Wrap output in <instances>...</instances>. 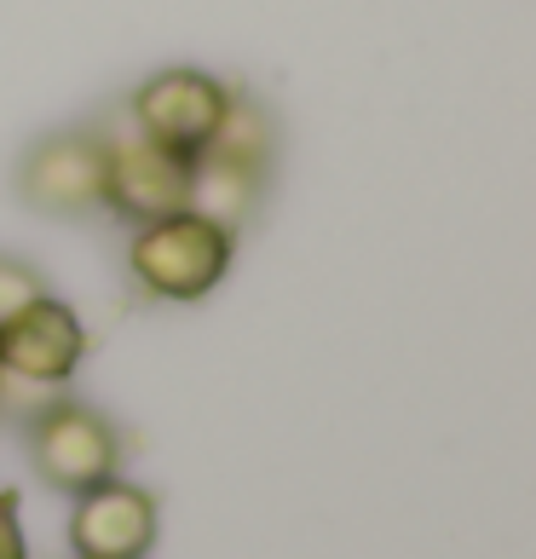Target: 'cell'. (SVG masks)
<instances>
[{"mask_svg": "<svg viewBox=\"0 0 536 559\" xmlns=\"http://www.w3.org/2000/svg\"><path fill=\"white\" fill-rule=\"evenodd\" d=\"M184 179L191 162L162 151V144L128 133H105V209L121 214L128 225L162 219L184 209Z\"/></svg>", "mask_w": 536, "mask_h": 559, "instance_id": "cell-7", "label": "cell"}, {"mask_svg": "<svg viewBox=\"0 0 536 559\" xmlns=\"http://www.w3.org/2000/svg\"><path fill=\"white\" fill-rule=\"evenodd\" d=\"M17 197L52 219L98 214L105 209V133L64 128L35 139L29 156L17 162Z\"/></svg>", "mask_w": 536, "mask_h": 559, "instance_id": "cell-4", "label": "cell"}, {"mask_svg": "<svg viewBox=\"0 0 536 559\" xmlns=\"http://www.w3.org/2000/svg\"><path fill=\"white\" fill-rule=\"evenodd\" d=\"M29 467L58 496H81L121 473V432L81 399H52L29 416Z\"/></svg>", "mask_w": 536, "mask_h": 559, "instance_id": "cell-2", "label": "cell"}, {"mask_svg": "<svg viewBox=\"0 0 536 559\" xmlns=\"http://www.w3.org/2000/svg\"><path fill=\"white\" fill-rule=\"evenodd\" d=\"M0 559H29L24 513H17V490H0Z\"/></svg>", "mask_w": 536, "mask_h": 559, "instance_id": "cell-11", "label": "cell"}, {"mask_svg": "<svg viewBox=\"0 0 536 559\" xmlns=\"http://www.w3.org/2000/svg\"><path fill=\"white\" fill-rule=\"evenodd\" d=\"M260 197H265V179L260 174L225 168V162H214V156H196L191 162V179H184V209L202 214L209 225H219V231H231V237L254 219Z\"/></svg>", "mask_w": 536, "mask_h": 559, "instance_id": "cell-9", "label": "cell"}, {"mask_svg": "<svg viewBox=\"0 0 536 559\" xmlns=\"http://www.w3.org/2000/svg\"><path fill=\"white\" fill-rule=\"evenodd\" d=\"M40 295H47V283H40L35 265L17 260V254H0V329H7L17 312H29Z\"/></svg>", "mask_w": 536, "mask_h": 559, "instance_id": "cell-10", "label": "cell"}, {"mask_svg": "<svg viewBox=\"0 0 536 559\" xmlns=\"http://www.w3.org/2000/svg\"><path fill=\"white\" fill-rule=\"evenodd\" d=\"M70 554L75 559H151L156 531H162V508L156 496L133 485V479H105L93 490L70 496Z\"/></svg>", "mask_w": 536, "mask_h": 559, "instance_id": "cell-6", "label": "cell"}, {"mask_svg": "<svg viewBox=\"0 0 536 559\" xmlns=\"http://www.w3.org/2000/svg\"><path fill=\"white\" fill-rule=\"evenodd\" d=\"M225 105H231V81H219L196 64H168V70H151L128 93V128L139 139L162 144V151L196 162L209 151Z\"/></svg>", "mask_w": 536, "mask_h": 559, "instance_id": "cell-3", "label": "cell"}, {"mask_svg": "<svg viewBox=\"0 0 536 559\" xmlns=\"http://www.w3.org/2000/svg\"><path fill=\"white\" fill-rule=\"evenodd\" d=\"M87 358V323L52 288L0 329V376L17 386H64Z\"/></svg>", "mask_w": 536, "mask_h": 559, "instance_id": "cell-5", "label": "cell"}, {"mask_svg": "<svg viewBox=\"0 0 536 559\" xmlns=\"http://www.w3.org/2000/svg\"><path fill=\"white\" fill-rule=\"evenodd\" d=\"M202 156L225 162V168H242V174H260V179L272 174V162H277V116L265 110V98L231 87V105H225V116H219V128H214V139H209Z\"/></svg>", "mask_w": 536, "mask_h": 559, "instance_id": "cell-8", "label": "cell"}, {"mask_svg": "<svg viewBox=\"0 0 536 559\" xmlns=\"http://www.w3.org/2000/svg\"><path fill=\"white\" fill-rule=\"evenodd\" d=\"M231 260H237V237L191 209L144 219L128 237V277L139 283V295L168 300V306L209 300L225 283V272H231Z\"/></svg>", "mask_w": 536, "mask_h": 559, "instance_id": "cell-1", "label": "cell"}]
</instances>
